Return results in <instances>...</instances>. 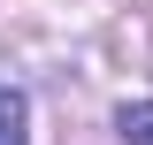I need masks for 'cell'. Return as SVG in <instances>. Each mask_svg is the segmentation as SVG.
<instances>
[{"mask_svg": "<svg viewBox=\"0 0 153 145\" xmlns=\"http://www.w3.org/2000/svg\"><path fill=\"white\" fill-rule=\"evenodd\" d=\"M0 145H31V99L0 76Z\"/></svg>", "mask_w": 153, "mask_h": 145, "instance_id": "cell-1", "label": "cell"}, {"mask_svg": "<svg viewBox=\"0 0 153 145\" xmlns=\"http://www.w3.org/2000/svg\"><path fill=\"white\" fill-rule=\"evenodd\" d=\"M115 130H123L130 145H153V99H130V107L115 115Z\"/></svg>", "mask_w": 153, "mask_h": 145, "instance_id": "cell-2", "label": "cell"}]
</instances>
